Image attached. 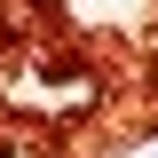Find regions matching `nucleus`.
Returning <instances> with one entry per match:
<instances>
[{"mask_svg": "<svg viewBox=\"0 0 158 158\" xmlns=\"http://www.w3.org/2000/svg\"><path fill=\"white\" fill-rule=\"evenodd\" d=\"M0 158H40V142H32V135H16V142H8Z\"/></svg>", "mask_w": 158, "mask_h": 158, "instance_id": "1", "label": "nucleus"}]
</instances>
